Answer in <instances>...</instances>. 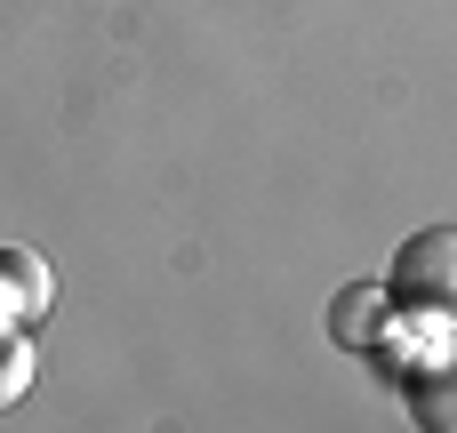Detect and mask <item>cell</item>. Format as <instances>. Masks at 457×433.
<instances>
[{
  "mask_svg": "<svg viewBox=\"0 0 457 433\" xmlns=\"http://www.w3.org/2000/svg\"><path fill=\"white\" fill-rule=\"evenodd\" d=\"M386 297H394V313L434 321V329L457 337V225H426V233H410L394 249Z\"/></svg>",
  "mask_w": 457,
  "mask_h": 433,
  "instance_id": "1",
  "label": "cell"
},
{
  "mask_svg": "<svg viewBox=\"0 0 457 433\" xmlns=\"http://www.w3.org/2000/svg\"><path fill=\"white\" fill-rule=\"evenodd\" d=\"M402 386H410V418L426 433H457V337H434V354L402 370Z\"/></svg>",
  "mask_w": 457,
  "mask_h": 433,
  "instance_id": "2",
  "label": "cell"
},
{
  "mask_svg": "<svg viewBox=\"0 0 457 433\" xmlns=\"http://www.w3.org/2000/svg\"><path fill=\"white\" fill-rule=\"evenodd\" d=\"M386 321H394L386 281H353V289L329 305V337H337V346H353V354H370V346L386 337Z\"/></svg>",
  "mask_w": 457,
  "mask_h": 433,
  "instance_id": "3",
  "label": "cell"
},
{
  "mask_svg": "<svg viewBox=\"0 0 457 433\" xmlns=\"http://www.w3.org/2000/svg\"><path fill=\"white\" fill-rule=\"evenodd\" d=\"M48 313V265L32 249H0V321H32Z\"/></svg>",
  "mask_w": 457,
  "mask_h": 433,
  "instance_id": "4",
  "label": "cell"
},
{
  "mask_svg": "<svg viewBox=\"0 0 457 433\" xmlns=\"http://www.w3.org/2000/svg\"><path fill=\"white\" fill-rule=\"evenodd\" d=\"M32 370H40V354H32L24 321H0V410H16L32 394Z\"/></svg>",
  "mask_w": 457,
  "mask_h": 433,
  "instance_id": "5",
  "label": "cell"
}]
</instances>
